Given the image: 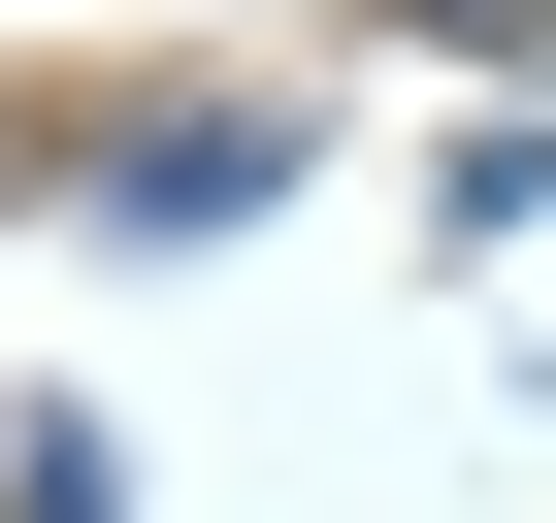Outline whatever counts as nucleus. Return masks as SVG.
Segmentation results:
<instances>
[{
  "instance_id": "1",
  "label": "nucleus",
  "mask_w": 556,
  "mask_h": 523,
  "mask_svg": "<svg viewBox=\"0 0 556 523\" xmlns=\"http://www.w3.org/2000/svg\"><path fill=\"white\" fill-rule=\"evenodd\" d=\"M262 164H295V131H262V99H164V131H99V164H66V196H99V229H229V196H262Z\"/></svg>"
}]
</instances>
